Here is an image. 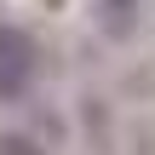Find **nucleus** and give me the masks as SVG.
<instances>
[{"instance_id": "obj_1", "label": "nucleus", "mask_w": 155, "mask_h": 155, "mask_svg": "<svg viewBox=\"0 0 155 155\" xmlns=\"http://www.w3.org/2000/svg\"><path fill=\"white\" fill-rule=\"evenodd\" d=\"M35 81V40L17 23H0V98H23Z\"/></svg>"}, {"instance_id": "obj_3", "label": "nucleus", "mask_w": 155, "mask_h": 155, "mask_svg": "<svg viewBox=\"0 0 155 155\" xmlns=\"http://www.w3.org/2000/svg\"><path fill=\"white\" fill-rule=\"evenodd\" d=\"M0 155H46V150H40L35 138H23V132H6V138H0Z\"/></svg>"}, {"instance_id": "obj_2", "label": "nucleus", "mask_w": 155, "mask_h": 155, "mask_svg": "<svg viewBox=\"0 0 155 155\" xmlns=\"http://www.w3.org/2000/svg\"><path fill=\"white\" fill-rule=\"evenodd\" d=\"M98 23H104V35H132L138 29V0H98Z\"/></svg>"}]
</instances>
